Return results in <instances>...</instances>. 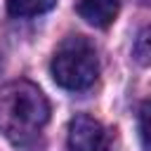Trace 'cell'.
<instances>
[{
  "label": "cell",
  "instance_id": "6da1fadb",
  "mask_svg": "<svg viewBox=\"0 0 151 151\" xmlns=\"http://www.w3.org/2000/svg\"><path fill=\"white\" fill-rule=\"evenodd\" d=\"M50 104L38 85L12 80L0 87V132L17 146H28L47 125Z\"/></svg>",
  "mask_w": 151,
  "mask_h": 151
},
{
  "label": "cell",
  "instance_id": "7a4b0ae2",
  "mask_svg": "<svg viewBox=\"0 0 151 151\" xmlns=\"http://www.w3.org/2000/svg\"><path fill=\"white\" fill-rule=\"evenodd\" d=\"M50 71L59 87L71 90V92L85 90L97 80V73H99L97 52L85 38L71 35L54 52Z\"/></svg>",
  "mask_w": 151,
  "mask_h": 151
},
{
  "label": "cell",
  "instance_id": "3957f363",
  "mask_svg": "<svg viewBox=\"0 0 151 151\" xmlns=\"http://www.w3.org/2000/svg\"><path fill=\"white\" fill-rule=\"evenodd\" d=\"M66 149L68 151H109V134L97 118L80 113L68 123Z\"/></svg>",
  "mask_w": 151,
  "mask_h": 151
},
{
  "label": "cell",
  "instance_id": "277c9868",
  "mask_svg": "<svg viewBox=\"0 0 151 151\" xmlns=\"http://www.w3.org/2000/svg\"><path fill=\"white\" fill-rule=\"evenodd\" d=\"M118 9H120V0H80L78 2V14L97 28L111 26L113 19L118 17Z\"/></svg>",
  "mask_w": 151,
  "mask_h": 151
},
{
  "label": "cell",
  "instance_id": "5b68a950",
  "mask_svg": "<svg viewBox=\"0 0 151 151\" xmlns=\"http://www.w3.org/2000/svg\"><path fill=\"white\" fill-rule=\"evenodd\" d=\"M57 5V0H7V12L12 17L26 19V17H38L50 12Z\"/></svg>",
  "mask_w": 151,
  "mask_h": 151
},
{
  "label": "cell",
  "instance_id": "8992f818",
  "mask_svg": "<svg viewBox=\"0 0 151 151\" xmlns=\"http://www.w3.org/2000/svg\"><path fill=\"white\" fill-rule=\"evenodd\" d=\"M134 57L139 59V64H142V66H146V64H149L151 52H149V31H146V28H144V31L139 33V38H137V45H134Z\"/></svg>",
  "mask_w": 151,
  "mask_h": 151
},
{
  "label": "cell",
  "instance_id": "52a82bcc",
  "mask_svg": "<svg viewBox=\"0 0 151 151\" xmlns=\"http://www.w3.org/2000/svg\"><path fill=\"white\" fill-rule=\"evenodd\" d=\"M146 118H149V104L144 101V104H142V111H139V134H142V149H144V151L149 149V142H146V134H149Z\"/></svg>",
  "mask_w": 151,
  "mask_h": 151
}]
</instances>
